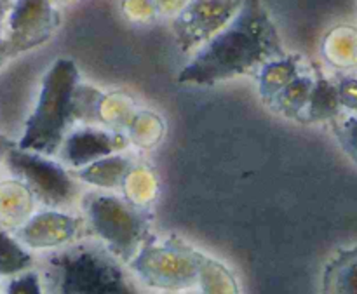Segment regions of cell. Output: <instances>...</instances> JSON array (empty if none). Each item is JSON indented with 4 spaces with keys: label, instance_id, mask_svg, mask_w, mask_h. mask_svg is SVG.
Returning a JSON list of instances; mask_svg holds the SVG:
<instances>
[{
    "label": "cell",
    "instance_id": "cell-11",
    "mask_svg": "<svg viewBox=\"0 0 357 294\" xmlns=\"http://www.w3.org/2000/svg\"><path fill=\"white\" fill-rule=\"evenodd\" d=\"M323 294H357V247L330 261L324 270Z\"/></svg>",
    "mask_w": 357,
    "mask_h": 294
},
{
    "label": "cell",
    "instance_id": "cell-18",
    "mask_svg": "<svg viewBox=\"0 0 357 294\" xmlns=\"http://www.w3.org/2000/svg\"><path fill=\"white\" fill-rule=\"evenodd\" d=\"M331 122L342 150L357 164V114H349L347 117H338Z\"/></svg>",
    "mask_w": 357,
    "mask_h": 294
},
{
    "label": "cell",
    "instance_id": "cell-12",
    "mask_svg": "<svg viewBox=\"0 0 357 294\" xmlns=\"http://www.w3.org/2000/svg\"><path fill=\"white\" fill-rule=\"evenodd\" d=\"M302 115H305L309 122L335 121V118L340 117L342 105L338 100L337 84L328 80L326 77H319V79L314 80L309 103H307Z\"/></svg>",
    "mask_w": 357,
    "mask_h": 294
},
{
    "label": "cell",
    "instance_id": "cell-14",
    "mask_svg": "<svg viewBox=\"0 0 357 294\" xmlns=\"http://www.w3.org/2000/svg\"><path fill=\"white\" fill-rule=\"evenodd\" d=\"M298 75V59L296 58L282 56V58L265 63L260 72L261 96L271 103L272 98Z\"/></svg>",
    "mask_w": 357,
    "mask_h": 294
},
{
    "label": "cell",
    "instance_id": "cell-4",
    "mask_svg": "<svg viewBox=\"0 0 357 294\" xmlns=\"http://www.w3.org/2000/svg\"><path fill=\"white\" fill-rule=\"evenodd\" d=\"M94 235L124 263L135 258L149 232V215L110 194H87L82 201Z\"/></svg>",
    "mask_w": 357,
    "mask_h": 294
},
{
    "label": "cell",
    "instance_id": "cell-2",
    "mask_svg": "<svg viewBox=\"0 0 357 294\" xmlns=\"http://www.w3.org/2000/svg\"><path fill=\"white\" fill-rule=\"evenodd\" d=\"M38 275L44 294H145L131 268L98 240L51 251Z\"/></svg>",
    "mask_w": 357,
    "mask_h": 294
},
{
    "label": "cell",
    "instance_id": "cell-17",
    "mask_svg": "<svg viewBox=\"0 0 357 294\" xmlns=\"http://www.w3.org/2000/svg\"><path fill=\"white\" fill-rule=\"evenodd\" d=\"M33 267V258L17 239L0 229V275L14 277Z\"/></svg>",
    "mask_w": 357,
    "mask_h": 294
},
{
    "label": "cell",
    "instance_id": "cell-16",
    "mask_svg": "<svg viewBox=\"0 0 357 294\" xmlns=\"http://www.w3.org/2000/svg\"><path fill=\"white\" fill-rule=\"evenodd\" d=\"M312 86V77H295L288 86L282 87V89L272 98V101L275 103V110L282 111L286 117H298V115H302L307 103H309Z\"/></svg>",
    "mask_w": 357,
    "mask_h": 294
},
{
    "label": "cell",
    "instance_id": "cell-6",
    "mask_svg": "<svg viewBox=\"0 0 357 294\" xmlns=\"http://www.w3.org/2000/svg\"><path fill=\"white\" fill-rule=\"evenodd\" d=\"M3 164L23 187L47 208H63L77 197V183L61 164L47 159V155L17 148L6 153Z\"/></svg>",
    "mask_w": 357,
    "mask_h": 294
},
{
    "label": "cell",
    "instance_id": "cell-26",
    "mask_svg": "<svg viewBox=\"0 0 357 294\" xmlns=\"http://www.w3.org/2000/svg\"><path fill=\"white\" fill-rule=\"evenodd\" d=\"M0 2H6V0H0Z\"/></svg>",
    "mask_w": 357,
    "mask_h": 294
},
{
    "label": "cell",
    "instance_id": "cell-5",
    "mask_svg": "<svg viewBox=\"0 0 357 294\" xmlns=\"http://www.w3.org/2000/svg\"><path fill=\"white\" fill-rule=\"evenodd\" d=\"M204 256L185 244L167 240L164 244H150L139 247L129 261V268L143 284L167 291L187 289L195 284Z\"/></svg>",
    "mask_w": 357,
    "mask_h": 294
},
{
    "label": "cell",
    "instance_id": "cell-25",
    "mask_svg": "<svg viewBox=\"0 0 357 294\" xmlns=\"http://www.w3.org/2000/svg\"><path fill=\"white\" fill-rule=\"evenodd\" d=\"M3 2H0V38H2V30H3Z\"/></svg>",
    "mask_w": 357,
    "mask_h": 294
},
{
    "label": "cell",
    "instance_id": "cell-8",
    "mask_svg": "<svg viewBox=\"0 0 357 294\" xmlns=\"http://www.w3.org/2000/svg\"><path fill=\"white\" fill-rule=\"evenodd\" d=\"M58 26L51 0H16L7 16V44L13 56L47 42Z\"/></svg>",
    "mask_w": 357,
    "mask_h": 294
},
{
    "label": "cell",
    "instance_id": "cell-23",
    "mask_svg": "<svg viewBox=\"0 0 357 294\" xmlns=\"http://www.w3.org/2000/svg\"><path fill=\"white\" fill-rule=\"evenodd\" d=\"M13 146H14L13 139H10L9 136L3 134V132H0V164H3V157H6V153L9 152Z\"/></svg>",
    "mask_w": 357,
    "mask_h": 294
},
{
    "label": "cell",
    "instance_id": "cell-9",
    "mask_svg": "<svg viewBox=\"0 0 357 294\" xmlns=\"http://www.w3.org/2000/svg\"><path fill=\"white\" fill-rule=\"evenodd\" d=\"M82 230V219L58 211L33 216L16 230V239L30 249H58L72 244Z\"/></svg>",
    "mask_w": 357,
    "mask_h": 294
},
{
    "label": "cell",
    "instance_id": "cell-1",
    "mask_svg": "<svg viewBox=\"0 0 357 294\" xmlns=\"http://www.w3.org/2000/svg\"><path fill=\"white\" fill-rule=\"evenodd\" d=\"M286 56L275 23L261 0H243L239 13L206 42L178 75V82L211 86L246 75Z\"/></svg>",
    "mask_w": 357,
    "mask_h": 294
},
{
    "label": "cell",
    "instance_id": "cell-21",
    "mask_svg": "<svg viewBox=\"0 0 357 294\" xmlns=\"http://www.w3.org/2000/svg\"><path fill=\"white\" fill-rule=\"evenodd\" d=\"M124 7L135 20H149L155 13L153 0H124Z\"/></svg>",
    "mask_w": 357,
    "mask_h": 294
},
{
    "label": "cell",
    "instance_id": "cell-7",
    "mask_svg": "<svg viewBox=\"0 0 357 294\" xmlns=\"http://www.w3.org/2000/svg\"><path fill=\"white\" fill-rule=\"evenodd\" d=\"M241 6L243 0H187L173 20L178 49H201L236 17Z\"/></svg>",
    "mask_w": 357,
    "mask_h": 294
},
{
    "label": "cell",
    "instance_id": "cell-22",
    "mask_svg": "<svg viewBox=\"0 0 357 294\" xmlns=\"http://www.w3.org/2000/svg\"><path fill=\"white\" fill-rule=\"evenodd\" d=\"M153 2H155V9L162 10L164 14H178V10L185 6L187 0H153Z\"/></svg>",
    "mask_w": 357,
    "mask_h": 294
},
{
    "label": "cell",
    "instance_id": "cell-13",
    "mask_svg": "<svg viewBox=\"0 0 357 294\" xmlns=\"http://www.w3.org/2000/svg\"><path fill=\"white\" fill-rule=\"evenodd\" d=\"M323 52L331 65L338 68H356L357 66V28L342 24L326 35Z\"/></svg>",
    "mask_w": 357,
    "mask_h": 294
},
{
    "label": "cell",
    "instance_id": "cell-3",
    "mask_svg": "<svg viewBox=\"0 0 357 294\" xmlns=\"http://www.w3.org/2000/svg\"><path fill=\"white\" fill-rule=\"evenodd\" d=\"M77 86L79 70L72 59L59 58L42 79L33 111L24 122L17 148L40 155H56L77 122Z\"/></svg>",
    "mask_w": 357,
    "mask_h": 294
},
{
    "label": "cell",
    "instance_id": "cell-20",
    "mask_svg": "<svg viewBox=\"0 0 357 294\" xmlns=\"http://www.w3.org/2000/svg\"><path fill=\"white\" fill-rule=\"evenodd\" d=\"M338 100H340L342 110L349 114H357V77H344L337 84Z\"/></svg>",
    "mask_w": 357,
    "mask_h": 294
},
{
    "label": "cell",
    "instance_id": "cell-24",
    "mask_svg": "<svg viewBox=\"0 0 357 294\" xmlns=\"http://www.w3.org/2000/svg\"><path fill=\"white\" fill-rule=\"evenodd\" d=\"M13 58V52H10L9 49V44H7L6 38H0V68H2L3 65H6L9 59Z\"/></svg>",
    "mask_w": 357,
    "mask_h": 294
},
{
    "label": "cell",
    "instance_id": "cell-15",
    "mask_svg": "<svg viewBox=\"0 0 357 294\" xmlns=\"http://www.w3.org/2000/svg\"><path fill=\"white\" fill-rule=\"evenodd\" d=\"M129 171H131V160L121 155H114L110 159L105 157V159L96 160L89 167L77 173V176L89 183L100 185V187L114 188L126 180Z\"/></svg>",
    "mask_w": 357,
    "mask_h": 294
},
{
    "label": "cell",
    "instance_id": "cell-19",
    "mask_svg": "<svg viewBox=\"0 0 357 294\" xmlns=\"http://www.w3.org/2000/svg\"><path fill=\"white\" fill-rule=\"evenodd\" d=\"M6 294H44L38 272L26 270L20 275H14L7 284Z\"/></svg>",
    "mask_w": 357,
    "mask_h": 294
},
{
    "label": "cell",
    "instance_id": "cell-10",
    "mask_svg": "<svg viewBox=\"0 0 357 294\" xmlns=\"http://www.w3.org/2000/svg\"><path fill=\"white\" fill-rule=\"evenodd\" d=\"M128 146V139L119 132L84 127L68 132L59 148L63 162L72 167H84L96 160L110 157Z\"/></svg>",
    "mask_w": 357,
    "mask_h": 294
}]
</instances>
